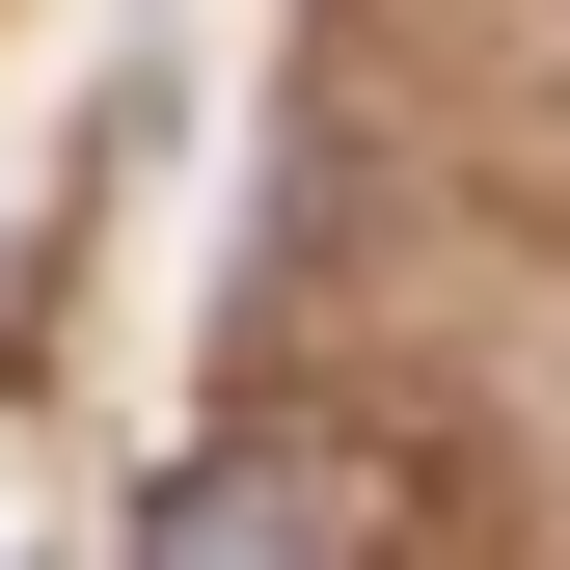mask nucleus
<instances>
[{"label": "nucleus", "mask_w": 570, "mask_h": 570, "mask_svg": "<svg viewBox=\"0 0 570 570\" xmlns=\"http://www.w3.org/2000/svg\"><path fill=\"white\" fill-rule=\"evenodd\" d=\"M136 570H353V489L299 435H245V462H190L164 517H136Z\"/></svg>", "instance_id": "nucleus-1"}]
</instances>
